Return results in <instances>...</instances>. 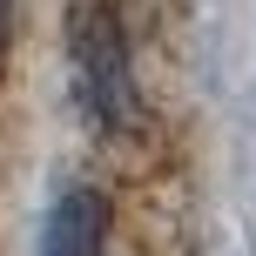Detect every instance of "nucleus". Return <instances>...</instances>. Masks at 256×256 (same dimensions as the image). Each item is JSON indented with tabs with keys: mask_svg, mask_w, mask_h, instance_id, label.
I'll use <instances>...</instances> for the list:
<instances>
[{
	"mask_svg": "<svg viewBox=\"0 0 256 256\" xmlns=\"http://www.w3.org/2000/svg\"><path fill=\"white\" fill-rule=\"evenodd\" d=\"M108 250V196L102 189H68L48 209L40 256H102Z\"/></svg>",
	"mask_w": 256,
	"mask_h": 256,
	"instance_id": "obj_2",
	"label": "nucleus"
},
{
	"mask_svg": "<svg viewBox=\"0 0 256 256\" xmlns=\"http://www.w3.org/2000/svg\"><path fill=\"white\" fill-rule=\"evenodd\" d=\"M7 54H14V0H0V68H7Z\"/></svg>",
	"mask_w": 256,
	"mask_h": 256,
	"instance_id": "obj_3",
	"label": "nucleus"
},
{
	"mask_svg": "<svg viewBox=\"0 0 256 256\" xmlns=\"http://www.w3.org/2000/svg\"><path fill=\"white\" fill-rule=\"evenodd\" d=\"M68 61H74V94L94 115V128H135V74H128V34L102 0H81L68 14Z\"/></svg>",
	"mask_w": 256,
	"mask_h": 256,
	"instance_id": "obj_1",
	"label": "nucleus"
}]
</instances>
